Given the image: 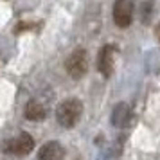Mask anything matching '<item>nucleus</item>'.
<instances>
[{
    "instance_id": "1",
    "label": "nucleus",
    "mask_w": 160,
    "mask_h": 160,
    "mask_svg": "<svg viewBox=\"0 0 160 160\" xmlns=\"http://www.w3.org/2000/svg\"><path fill=\"white\" fill-rule=\"evenodd\" d=\"M81 115H83V102L76 97H68L65 101H61L56 108V121L65 130L74 128L79 122Z\"/></svg>"
},
{
    "instance_id": "2",
    "label": "nucleus",
    "mask_w": 160,
    "mask_h": 160,
    "mask_svg": "<svg viewBox=\"0 0 160 160\" xmlns=\"http://www.w3.org/2000/svg\"><path fill=\"white\" fill-rule=\"evenodd\" d=\"M32 148H34V138L31 133H18L16 137L9 138L4 142L2 146V151L8 153V155H16V157H23V155H29L32 151Z\"/></svg>"
},
{
    "instance_id": "3",
    "label": "nucleus",
    "mask_w": 160,
    "mask_h": 160,
    "mask_svg": "<svg viewBox=\"0 0 160 160\" xmlns=\"http://www.w3.org/2000/svg\"><path fill=\"white\" fill-rule=\"evenodd\" d=\"M65 68L72 79H81L88 72V54L85 49H76L65 61Z\"/></svg>"
},
{
    "instance_id": "4",
    "label": "nucleus",
    "mask_w": 160,
    "mask_h": 160,
    "mask_svg": "<svg viewBox=\"0 0 160 160\" xmlns=\"http://www.w3.org/2000/svg\"><path fill=\"white\" fill-rule=\"evenodd\" d=\"M133 20V0H117L113 4V22L117 27L126 29Z\"/></svg>"
},
{
    "instance_id": "5",
    "label": "nucleus",
    "mask_w": 160,
    "mask_h": 160,
    "mask_svg": "<svg viewBox=\"0 0 160 160\" xmlns=\"http://www.w3.org/2000/svg\"><path fill=\"white\" fill-rule=\"evenodd\" d=\"M113 68H115V47L113 45H104L97 54V70L104 78H112Z\"/></svg>"
},
{
    "instance_id": "6",
    "label": "nucleus",
    "mask_w": 160,
    "mask_h": 160,
    "mask_svg": "<svg viewBox=\"0 0 160 160\" xmlns=\"http://www.w3.org/2000/svg\"><path fill=\"white\" fill-rule=\"evenodd\" d=\"M65 148L61 146V142L58 140H49L45 142L40 151H38V160H63L65 158Z\"/></svg>"
},
{
    "instance_id": "7",
    "label": "nucleus",
    "mask_w": 160,
    "mask_h": 160,
    "mask_svg": "<svg viewBox=\"0 0 160 160\" xmlns=\"http://www.w3.org/2000/svg\"><path fill=\"white\" fill-rule=\"evenodd\" d=\"M47 113H49V110L40 99H31L25 104V112H23L27 121H43Z\"/></svg>"
},
{
    "instance_id": "8",
    "label": "nucleus",
    "mask_w": 160,
    "mask_h": 160,
    "mask_svg": "<svg viewBox=\"0 0 160 160\" xmlns=\"http://www.w3.org/2000/svg\"><path fill=\"white\" fill-rule=\"evenodd\" d=\"M130 121H131V108L126 102H119L113 108V113H112V124L115 128H124V126L130 124Z\"/></svg>"
},
{
    "instance_id": "9",
    "label": "nucleus",
    "mask_w": 160,
    "mask_h": 160,
    "mask_svg": "<svg viewBox=\"0 0 160 160\" xmlns=\"http://www.w3.org/2000/svg\"><path fill=\"white\" fill-rule=\"evenodd\" d=\"M155 36H157V40L160 42V22L157 23V27H155Z\"/></svg>"
}]
</instances>
